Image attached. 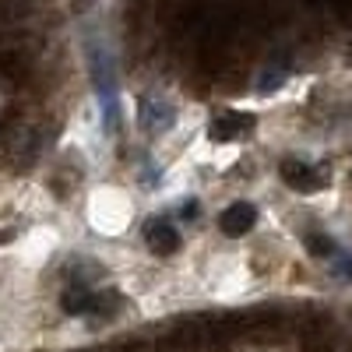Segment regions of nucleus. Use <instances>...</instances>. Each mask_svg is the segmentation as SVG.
Masks as SVG:
<instances>
[{
	"label": "nucleus",
	"instance_id": "nucleus-1",
	"mask_svg": "<svg viewBox=\"0 0 352 352\" xmlns=\"http://www.w3.org/2000/svg\"><path fill=\"white\" fill-rule=\"evenodd\" d=\"M124 307L120 300V292L116 289H106V292H92V289H85V285H71L64 292V300H60V310L71 314V317H113L116 310Z\"/></svg>",
	"mask_w": 352,
	"mask_h": 352
},
{
	"label": "nucleus",
	"instance_id": "nucleus-2",
	"mask_svg": "<svg viewBox=\"0 0 352 352\" xmlns=\"http://www.w3.org/2000/svg\"><path fill=\"white\" fill-rule=\"evenodd\" d=\"M278 176L285 180V187H292L296 194H317V190L328 187V169L317 166V162H307V159H282Z\"/></svg>",
	"mask_w": 352,
	"mask_h": 352
},
{
	"label": "nucleus",
	"instance_id": "nucleus-3",
	"mask_svg": "<svg viewBox=\"0 0 352 352\" xmlns=\"http://www.w3.org/2000/svg\"><path fill=\"white\" fill-rule=\"evenodd\" d=\"M254 127H257L254 113L226 109V113H219L215 120L208 124V138H212V141H240V138H247Z\"/></svg>",
	"mask_w": 352,
	"mask_h": 352
},
{
	"label": "nucleus",
	"instance_id": "nucleus-4",
	"mask_svg": "<svg viewBox=\"0 0 352 352\" xmlns=\"http://www.w3.org/2000/svg\"><path fill=\"white\" fill-rule=\"evenodd\" d=\"M257 226V208L250 201H232L229 208L219 215V229H222V236H232V240H240L247 236V232Z\"/></svg>",
	"mask_w": 352,
	"mask_h": 352
},
{
	"label": "nucleus",
	"instance_id": "nucleus-5",
	"mask_svg": "<svg viewBox=\"0 0 352 352\" xmlns=\"http://www.w3.org/2000/svg\"><path fill=\"white\" fill-rule=\"evenodd\" d=\"M144 243H148L152 254L169 257V254H176V247H180V232H176L166 219H152L148 226H144Z\"/></svg>",
	"mask_w": 352,
	"mask_h": 352
},
{
	"label": "nucleus",
	"instance_id": "nucleus-6",
	"mask_svg": "<svg viewBox=\"0 0 352 352\" xmlns=\"http://www.w3.org/2000/svg\"><path fill=\"white\" fill-rule=\"evenodd\" d=\"M138 120L148 134H162V131L173 127V109L159 99H141L138 102Z\"/></svg>",
	"mask_w": 352,
	"mask_h": 352
},
{
	"label": "nucleus",
	"instance_id": "nucleus-7",
	"mask_svg": "<svg viewBox=\"0 0 352 352\" xmlns=\"http://www.w3.org/2000/svg\"><path fill=\"white\" fill-rule=\"evenodd\" d=\"M300 349H303V352H335V331L324 328V324H314V328L303 331Z\"/></svg>",
	"mask_w": 352,
	"mask_h": 352
},
{
	"label": "nucleus",
	"instance_id": "nucleus-8",
	"mask_svg": "<svg viewBox=\"0 0 352 352\" xmlns=\"http://www.w3.org/2000/svg\"><path fill=\"white\" fill-rule=\"evenodd\" d=\"M307 250L314 254V257H335V240L331 236H320V232H310L307 236Z\"/></svg>",
	"mask_w": 352,
	"mask_h": 352
},
{
	"label": "nucleus",
	"instance_id": "nucleus-9",
	"mask_svg": "<svg viewBox=\"0 0 352 352\" xmlns=\"http://www.w3.org/2000/svg\"><path fill=\"white\" fill-rule=\"evenodd\" d=\"M25 14H28V0H0V18L14 21V18H25Z\"/></svg>",
	"mask_w": 352,
	"mask_h": 352
},
{
	"label": "nucleus",
	"instance_id": "nucleus-10",
	"mask_svg": "<svg viewBox=\"0 0 352 352\" xmlns=\"http://www.w3.org/2000/svg\"><path fill=\"white\" fill-rule=\"evenodd\" d=\"M282 81H285V67H272V71H264V78L257 81V92H275Z\"/></svg>",
	"mask_w": 352,
	"mask_h": 352
},
{
	"label": "nucleus",
	"instance_id": "nucleus-11",
	"mask_svg": "<svg viewBox=\"0 0 352 352\" xmlns=\"http://www.w3.org/2000/svg\"><path fill=\"white\" fill-rule=\"evenodd\" d=\"M335 275H338L342 282H349V278H352V257H342V261H338V268H335Z\"/></svg>",
	"mask_w": 352,
	"mask_h": 352
},
{
	"label": "nucleus",
	"instance_id": "nucleus-12",
	"mask_svg": "<svg viewBox=\"0 0 352 352\" xmlns=\"http://www.w3.org/2000/svg\"><path fill=\"white\" fill-rule=\"evenodd\" d=\"M4 240H11V229H0V243H4Z\"/></svg>",
	"mask_w": 352,
	"mask_h": 352
},
{
	"label": "nucleus",
	"instance_id": "nucleus-13",
	"mask_svg": "<svg viewBox=\"0 0 352 352\" xmlns=\"http://www.w3.org/2000/svg\"><path fill=\"white\" fill-rule=\"evenodd\" d=\"M116 352H141L138 345H124V349H116Z\"/></svg>",
	"mask_w": 352,
	"mask_h": 352
}]
</instances>
